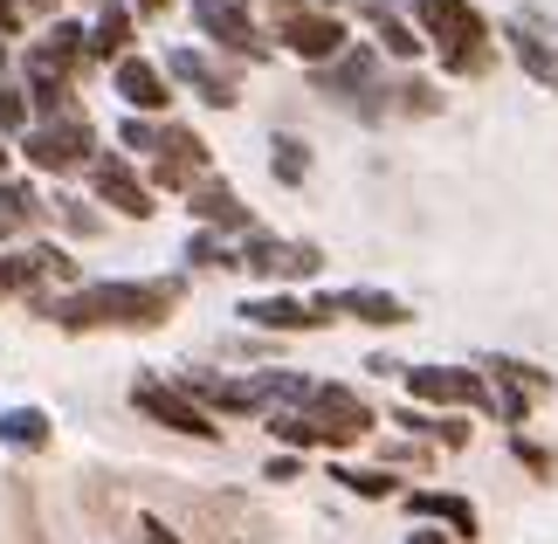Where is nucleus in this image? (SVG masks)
<instances>
[{"mask_svg": "<svg viewBox=\"0 0 558 544\" xmlns=\"http://www.w3.org/2000/svg\"><path fill=\"white\" fill-rule=\"evenodd\" d=\"M49 413L41 407H8L0 413V448H21V455H35V448H49Z\"/></svg>", "mask_w": 558, "mask_h": 544, "instance_id": "22", "label": "nucleus"}, {"mask_svg": "<svg viewBox=\"0 0 558 544\" xmlns=\"http://www.w3.org/2000/svg\"><path fill=\"white\" fill-rule=\"evenodd\" d=\"M90 56H132V8L124 0H104V14H97V28H90Z\"/></svg>", "mask_w": 558, "mask_h": 544, "instance_id": "25", "label": "nucleus"}, {"mask_svg": "<svg viewBox=\"0 0 558 544\" xmlns=\"http://www.w3.org/2000/svg\"><path fill=\"white\" fill-rule=\"evenodd\" d=\"M331 311L338 317H359V324H407V317H414L400 297H386V290H338Z\"/></svg>", "mask_w": 558, "mask_h": 544, "instance_id": "21", "label": "nucleus"}, {"mask_svg": "<svg viewBox=\"0 0 558 544\" xmlns=\"http://www.w3.org/2000/svg\"><path fill=\"white\" fill-rule=\"evenodd\" d=\"M186 282L180 276H118V282H83L70 297H28L35 317L62 324V331H159L180 311Z\"/></svg>", "mask_w": 558, "mask_h": 544, "instance_id": "1", "label": "nucleus"}, {"mask_svg": "<svg viewBox=\"0 0 558 544\" xmlns=\"http://www.w3.org/2000/svg\"><path fill=\"white\" fill-rule=\"evenodd\" d=\"M421 35L435 41L448 76H483L489 70V21L476 14V0H414Z\"/></svg>", "mask_w": 558, "mask_h": 544, "instance_id": "3", "label": "nucleus"}, {"mask_svg": "<svg viewBox=\"0 0 558 544\" xmlns=\"http://www.w3.org/2000/svg\"><path fill=\"white\" fill-rule=\"evenodd\" d=\"M407 394L427 400V407H483V413H497L489 379L469 373V365H407Z\"/></svg>", "mask_w": 558, "mask_h": 544, "instance_id": "8", "label": "nucleus"}, {"mask_svg": "<svg viewBox=\"0 0 558 544\" xmlns=\"http://www.w3.org/2000/svg\"><path fill=\"white\" fill-rule=\"evenodd\" d=\"M331 483H338V489H352V496H373V504H379V496H400V483H393L386 469H352V462H338V469H331Z\"/></svg>", "mask_w": 558, "mask_h": 544, "instance_id": "29", "label": "nucleus"}, {"mask_svg": "<svg viewBox=\"0 0 558 544\" xmlns=\"http://www.w3.org/2000/svg\"><path fill=\"white\" fill-rule=\"evenodd\" d=\"M83 62H90V28H83V21H56L28 49V70H49V76H70V83H76Z\"/></svg>", "mask_w": 558, "mask_h": 544, "instance_id": "15", "label": "nucleus"}, {"mask_svg": "<svg viewBox=\"0 0 558 544\" xmlns=\"http://www.w3.org/2000/svg\"><path fill=\"white\" fill-rule=\"evenodd\" d=\"M41 214H49V201H41L35 186H21V180H0V242H8V234H21V228H35Z\"/></svg>", "mask_w": 558, "mask_h": 544, "instance_id": "23", "label": "nucleus"}, {"mask_svg": "<svg viewBox=\"0 0 558 544\" xmlns=\"http://www.w3.org/2000/svg\"><path fill=\"white\" fill-rule=\"evenodd\" d=\"M379 56L373 49H345V56H331V62H317V76H311V90L317 97H331V104H359L366 118L386 111V97H379Z\"/></svg>", "mask_w": 558, "mask_h": 544, "instance_id": "6", "label": "nucleus"}, {"mask_svg": "<svg viewBox=\"0 0 558 544\" xmlns=\"http://www.w3.org/2000/svg\"><path fill=\"white\" fill-rule=\"evenodd\" d=\"M242 317L255 324V331H317V324H331L338 311H331V297H317V303H304V297H248L242 303Z\"/></svg>", "mask_w": 558, "mask_h": 544, "instance_id": "13", "label": "nucleus"}, {"mask_svg": "<svg viewBox=\"0 0 558 544\" xmlns=\"http://www.w3.org/2000/svg\"><path fill=\"white\" fill-rule=\"evenodd\" d=\"M201 180H207V138L186 132V124H166V132H159V152H153V186L193 193Z\"/></svg>", "mask_w": 558, "mask_h": 544, "instance_id": "11", "label": "nucleus"}, {"mask_svg": "<svg viewBox=\"0 0 558 544\" xmlns=\"http://www.w3.org/2000/svg\"><path fill=\"white\" fill-rule=\"evenodd\" d=\"M173 386H180V394L201 407V413H207V407H214V413H255V407H263L248 379H221V373H180Z\"/></svg>", "mask_w": 558, "mask_h": 544, "instance_id": "17", "label": "nucleus"}, {"mask_svg": "<svg viewBox=\"0 0 558 544\" xmlns=\"http://www.w3.org/2000/svg\"><path fill=\"white\" fill-rule=\"evenodd\" d=\"M90 186H97V201L111 207V214H124V221H153V186L132 172V159L124 152H97L90 159Z\"/></svg>", "mask_w": 558, "mask_h": 544, "instance_id": "10", "label": "nucleus"}, {"mask_svg": "<svg viewBox=\"0 0 558 544\" xmlns=\"http://www.w3.org/2000/svg\"><path fill=\"white\" fill-rule=\"evenodd\" d=\"M0 172H8V145H0Z\"/></svg>", "mask_w": 558, "mask_h": 544, "instance_id": "43", "label": "nucleus"}, {"mask_svg": "<svg viewBox=\"0 0 558 544\" xmlns=\"http://www.w3.org/2000/svg\"><path fill=\"white\" fill-rule=\"evenodd\" d=\"M269 172H276V180H283V186H304V172H311V145L304 138H269Z\"/></svg>", "mask_w": 558, "mask_h": 544, "instance_id": "26", "label": "nucleus"}, {"mask_svg": "<svg viewBox=\"0 0 558 544\" xmlns=\"http://www.w3.org/2000/svg\"><path fill=\"white\" fill-rule=\"evenodd\" d=\"M269 8H276V41H283L290 56H304L311 70L352 49V35H345V21H338V14L304 8V0H269Z\"/></svg>", "mask_w": 558, "mask_h": 544, "instance_id": "5", "label": "nucleus"}, {"mask_svg": "<svg viewBox=\"0 0 558 544\" xmlns=\"http://www.w3.org/2000/svg\"><path fill=\"white\" fill-rule=\"evenodd\" d=\"M124 8H132V14H166L173 0H124Z\"/></svg>", "mask_w": 558, "mask_h": 544, "instance_id": "39", "label": "nucleus"}, {"mask_svg": "<svg viewBox=\"0 0 558 544\" xmlns=\"http://www.w3.org/2000/svg\"><path fill=\"white\" fill-rule=\"evenodd\" d=\"M159 132H166V124H153V118H124V124H118V145L153 159V152H159Z\"/></svg>", "mask_w": 558, "mask_h": 544, "instance_id": "32", "label": "nucleus"}, {"mask_svg": "<svg viewBox=\"0 0 558 544\" xmlns=\"http://www.w3.org/2000/svg\"><path fill=\"white\" fill-rule=\"evenodd\" d=\"M132 407L145 413V421L173 427V434H193V442H221V421H214V413H201L173 379H159V373H145V379L132 386Z\"/></svg>", "mask_w": 558, "mask_h": 544, "instance_id": "7", "label": "nucleus"}, {"mask_svg": "<svg viewBox=\"0 0 558 544\" xmlns=\"http://www.w3.org/2000/svg\"><path fill=\"white\" fill-rule=\"evenodd\" d=\"M186 263H193V269H234L242 255H234L221 234H193V242H186Z\"/></svg>", "mask_w": 558, "mask_h": 544, "instance_id": "31", "label": "nucleus"}, {"mask_svg": "<svg viewBox=\"0 0 558 544\" xmlns=\"http://www.w3.org/2000/svg\"><path fill=\"white\" fill-rule=\"evenodd\" d=\"M21 159H28L35 172H83L97 159V132H90V118L70 111V118H49V124H28L21 132Z\"/></svg>", "mask_w": 558, "mask_h": 544, "instance_id": "4", "label": "nucleus"}, {"mask_svg": "<svg viewBox=\"0 0 558 544\" xmlns=\"http://www.w3.org/2000/svg\"><path fill=\"white\" fill-rule=\"evenodd\" d=\"M393 421H400L407 434H435L441 448H462V442H469V421H435V413H421V407H400Z\"/></svg>", "mask_w": 558, "mask_h": 544, "instance_id": "28", "label": "nucleus"}, {"mask_svg": "<svg viewBox=\"0 0 558 544\" xmlns=\"http://www.w3.org/2000/svg\"><path fill=\"white\" fill-rule=\"evenodd\" d=\"M407 544H448L441 531H414V537H407Z\"/></svg>", "mask_w": 558, "mask_h": 544, "instance_id": "41", "label": "nucleus"}, {"mask_svg": "<svg viewBox=\"0 0 558 544\" xmlns=\"http://www.w3.org/2000/svg\"><path fill=\"white\" fill-rule=\"evenodd\" d=\"M242 269L255 276H269V282H304L325 269V255H317L311 242H276V234H248V249H242Z\"/></svg>", "mask_w": 558, "mask_h": 544, "instance_id": "12", "label": "nucleus"}, {"mask_svg": "<svg viewBox=\"0 0 558 544\" xmlns=\"http://www.w3.org/2000/svg\"><path fill=\"white\" fill-rule=\"evenodd\" d=\"M510 455L531 469V475H551V448H538V442H524V434H510Z\"/></svg>", "mask_w": 558, "mask_h": 544, "instance_id": "34", "label": "nucleus"}, {"mask_svg": "<svg viewBox=\"0 0 558 544\" xmlns=\"http://www.w3.org/2000/svg\"><path fill=\"white\" fill-rule=\"evenodd\" d=\"M49 214H56V221L70 228V234H97V214L83 207V201H70V193H56V201H49Z\"/></svg>", "mask_w": 558, "mask_h": 544, "instance_id": "33", "label": "nucleus"}, {"mask_svg": "<svg viewBox=\"0 0 558 544\" xmlns=\"http://www.w3.org/2000/svg\"><path fill=\"white\" fill-rule=\"evenodd\" d=\"M166 76L186 83V90L201 104H214V111H228V104L242 97V90H234V70H221V62L201 56V49H173V56H166Z\"/></svg>", "mask_w": 558, "mask_h": 544, "instance_id": "14", "label": "nucleus"}, {"mask_svg": "<svg viewBox=\"0 0 558 544\" xmlns=\"http://www.w3.org/2000/svg\"><path fill=\"white\" fill-rule=\"evenodd\" d=\"M366 21L379 28V49H393V56H421V35L407 28V21H400L393 8H386V0H373V8H366Z\"/></svg>", "mask_w": 558, "mask_h": 544, "instance_id": "27", "label": "nucleus"}, {"mask_svg": "<svg viewBox=\"0 0 558 544\" xmlns=\"http://www.w3.org/2000/svg\"><path fill=\"white\" fill-rule=\"evenodd\" d=\"M0 70H8V35H0Z\"/></svg>", "mask_w": 558, "mask_h": 544, "instance_id": "42", "label": "nucleus"}, {"mask_svg": "<svg viewBox=\"0 0 558 544\" xmlns=\"http://www.w3.org/2000/svg\"><path fill=\"white\" fill-rule=\"evenodd\" d=\"M28 111L49 124V118H70L76 111V83L70 76H49V70H28Z\"/></svg>", "mask_w": 558, "mask_h": 544, "instance_id": "24", "label": "nucleus"}, {"mask_svg": "<svg viewBox=\"0 0 558 544\" xmlns=\"http://www.w3.org/2000/svg\"><path fill=\"white\" fill-rule=\"evenodd\" d=\"M263 475H269V483H290V475H304V469H296V455H276Z\"/></svg>", "mask_w": 558, "mask_h": 544, "instance_id": "37", "label": "nucleus"}, {"mask_svg": "<svg viewBox=\"0 0 558 544\" xmlns=\"http://www.w3.org/2000/svg\"><path fill=\"white\" fill-rule=\"evenodd\" d=\"M407 517H427V524H448L456 537H476V531H483L476 504H469V496H456V489H414V496H407Z\"/></svg>", "mask_w": 558, "mask_h": 544, "instance_id": "18", "label": "nucleus"}, {"mask_svg": "<svg viewBox=\"0 0 558 544\" xmlns=\"http://www.w3.org/2000/svg\"><path fill=\"white\" fill-rule=\"evenodd\" d=\"M21 28V0H0V35H14Z\"/></svg>", "mask_w": 558, "mask_h": 544, "instance_id": "38", "label": "nucleus"}, {"mask_svg": "<svg viewBox=\"0 0 558 544\" xmlns=\"http://www.w3.org/2000/svg\"><path fill=\"white\" fill-rule=\"evenodd\" d=\"M393 111H414V118H427V111H441V90L435 83H421V76H407V83H393Z\"/></svg>", "mask_w": 558, "mask_h": 544, "instance_id": "30", "label": "nucleus"}, {"mask_svg": "<svg viewBox=\"0 0 558 544\" xmlns=\"http://www.w3.org/2000/svg\"><path fill=\"white\" fill-rule=\"evenodd\" d=\"M138 544H180V531H166L159 517H145V524H138Z\"/></svg>", "mask_w": 558, "mask_h": 544, "instance_id": "36", "label": "nucleus"}, {"mask_svg": "<svg viewBox=\"0 0 558 544\" xmlns=\"http://www.w3.org/2000/svg\"><path fill=\"white\" fill-rule=\"evenodd\" d=\"M504 35H510V56H518V62H524V76H538V83H545V90L558 97V49H551V41H545L538 28H531V21H510V28H504Z\"/></svg>", "mask_w": 558, "mask_h": 544, "instance_id": "20", "label": "nucleus"}, {"mask_svg": "<svg viewBox=\"0 0 558 544\" xmlns=\"http://www.w3.org/2000/svg\"><path fill=\"white\" fill-rule=\"evenodd\" d=\"M193 21H201V35H214L228 56H242V62H269V35L255 28L248 0H193Z\"/></svg>", "mask_w": 558, "mask_h": 544, "instance_id": "9", "label": "nucleus"}, {"mask_svg": "<svg viewBox=\"0 0 558 544\" xmlns=\"http://www.w3.org/2000/svg\"><path fill=\"white\" fill-rule=\"evenodd\" d=\"M379 413L352 394V386H317V394L296 407V413H269V434L290 448H352L366 442Z\"/></svg>", "mask_w": 558, "mask_h": 544, "instance_id": "2", "label": "nucleus"}, {"mask_svg": "<svg viewBox=\"0 0 558 544\" xmlns=\"http://www.w3.org/2000/svg\"><path fill=\"white\" fill-rule=\"evenodd\" d=\"M193 214H201L207 228H234V234H255V214H248V201H234V186L228 180H201L193 186V201H186Z\"/></svg>", "mask_w": 558, "mask_h": 544, "instance_id": "19", "label": "nucleus"}, {"mask_svg": "<svg viewBox=\"0 0 558 544\" xmlns=\"http://www.w3.org/2000/svg\"><path fill=\"white\" fill-rule=\"evenodd\" d=\"M21 14H56V0H21Z\"/></svg>", "mask_w": 558, "mask_h": 544, "instance_id": "40", "label": "nucleus"}, {"mask_svg": "<svg viewBox=\"0 0 558 544\" xmlns=\"http://www.w3.org/2000/svg\"><path fill=\"white\" fill-rule=\"evenodd\" d=\"M0 132H28V97L0 90Z\"/></svg>", "mask_w": 558, "mask_h": 544, "instance_id": "35", "label": "nucleus"}, {"mask_svg": "<svg viewBox=\"0 0 558 544\" xmlns=\"http://www.w3.org/2000/svg\"><path fill=\"white\" fill-rule=\"evenodd\" d=\"M111 90L132 104V118L166 111V104H173V90H166V70H159V62H145V56H124V62H118V70H111Z\"/></svg>", "mask_w": 558, "mask_h": 544, "instance_id": "16", "label": "nucleus"}]
</instances>
